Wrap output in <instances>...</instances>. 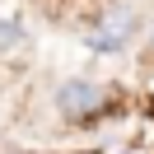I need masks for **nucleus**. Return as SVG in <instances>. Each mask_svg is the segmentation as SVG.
<instances>
[{"label": "nucleus", "mask_w": 154, "mask_h": 154, "mask_svg": "<svg viewBox=\"0 0 154 154\" xmlns=\"http://www.w3.org/2000/svg\"><path fill=\"white\" fill-rule=\"evenodd\" d=\"M56 107H61V117L84 122V117H94V112L107 107V89L103 84H89V79H70V84L56 89Z\"/></svg>", "instance_id": "1"}, {"label": "nucleus", "mask_w": 154, "mask_h": 154, "mask_svg": "<svg viewBox=\"0 0 154 154\" xmlns=\"http://www.w3.org/2000/svg\"><path fill=\"white\" fill-rule=\"evenodd\" d=\"M131 28H135L131 14H126V10H112L107 19H98L94 28L84 33V42H89L94 51H122L126 42H131Z\"/></svg>", "instance_id": "2"}]
</instances>
